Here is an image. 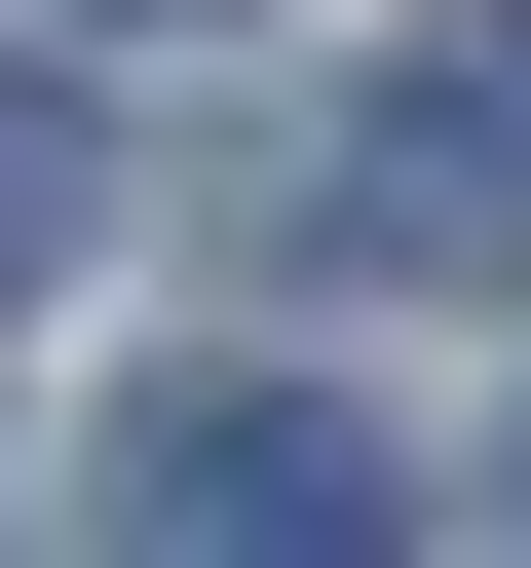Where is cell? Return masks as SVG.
Listing matches in <instances>:
<instances>
[{"mask_svg": "<svg viewBox=\"0 0 531 568\" xmlns=\"http://www.w3.org/2000/svg\"><path fill=\"white\" fill-rule=\"evenodd\" d=\"M77 530H152V568H380L418 455H380L342 379H152V417L77 455Z\"/></svg>", "mask_w": 531, "mask_h": 568, "instance_id": "1", "label": "cell"}, {"mask_svg": "<svg viewBox=\"0 0 531 568\" xmlns=\"http://www.w3.org/2000/svg\"><path fill=\"white\" fill-rule=\"evenodd\" d=\"M304 227L380 265V304H531V39H493V0L342 77V152H304Z\"/></svg>", "mask_w": 531, "mask_h": 568, "instance_id": "2", "label": "cell"}, {"mask_svg": "<svg viewBox=\"0 0 531 568\" xmlns=\"http://www.w3.org/2000/svg\"><path fill=\"white\" fill-rule=\"evenodd\" d=\"M77 227H114V114H77L39 39H0V304H77Z\"/></svg>", "mask_w": 531, "mask_h": 568, "instance_id": "3", "label": "cell"}]
</instances>
